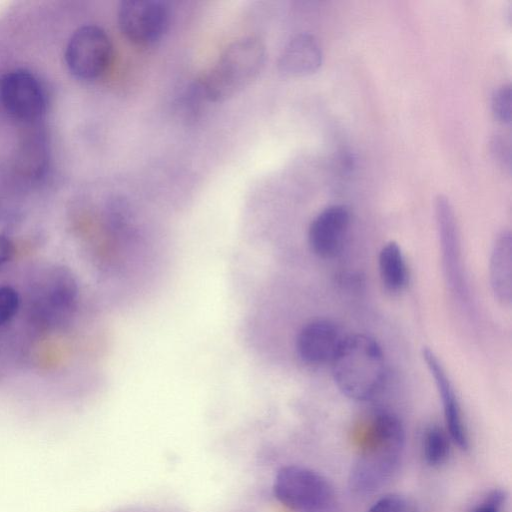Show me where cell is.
Segmentation results:
<instances>
[{
    "mask_svg": "<svg viewBox=\"0 0 512 512\" xmlns=\"http://www.w3.org/2000/svg\"><path fill=\"white\" fill-rule=\"evenodd\" d=\"M435 217L447 284L452 293L460 299H464L467 290L462 266L459 229L453 206L444 195H439L435 200Z\"/></svg>",
    "mask_w": 512,
    "mask_h": 512,
    "instance_id": "ba28073f",
    "label": "cell"
},
{
    "mask_svg": "<svg viewBox=\"0 0 512 512\" xmlns=\"http://www.w3.org/2000/svg\"><path fill=\"white\" fill-rule=\"evenodd\" d=\"M274 495L294 512H325L333 503L334 492L325 477L298 466L282 467L274 481Z\"/></svg>",
    "mask_w": 512,
    "mask_h": 512,
    "instance_id": "277c9868",
    "label": "cell"
},
{
    "mask_svg": "<svg viewBox=\"0 0 512 512\" xmlns=\"http://www.w3.org/2000/svg\"><path fill=\"white\" fill-rule=\"evenodd\" d=\"M492 113L502 124L511 122V87L509 84L498 87L491 98Z\"/></svg>",
    "mask_w": 512,
    "mask_h": 512,
    "instance_id": "2e32d148",
    "label": "cell"
},
{
    "mask_svg": "<svg viewBox=\"0 0 512 512\" xmlns=\"http://www.w3.org/2000/svg\"><path fill=\"white\" fill-rule=\"evenodd\" d=\"M170 22V7L160 0H125L118 9L121 32L137 45L158 42L168 31Z\"/></svg>",
    "mask_w": 512,
    "mask_h": 512,
    "instance_id": "8992f818",
    "label": "cell"
},
{
    "mask_svg": "<svg viewBox=\"0 0 512 512\" xmlns=\"http://www.w3.org/2000/svg\"><path fill=\"white\" fill-rule=\"evenodd\" d=\"M345 335L338 325L327 319L310 321L299 331L296 350L306 363L319 365L332 362Z\"/></svg>",
    "mask_w": 512,
    "mask_h": 512,
    "instance_id": "30bf717a",
    "label": "cell"
},
{
    "mask_svg": "<svg viewBox=\"0 0 512 512\" xmlns=\"http://www.w3.org/2000/svg\"><path fill=\"white\" fill-rule=\"evenodd\" d=\"M112 52L111 40L101 27L84 25L77 28L68 39L64 59L74 77L91 81L107 70Z\"/></svg>",
    "mask_w": 512,
    "mask_h": 512,
    "instance_id": "5b68a950",
    "label": "cell"
},
{
    "mask_svg": "<svg viewBox=\"0 0 512 512\" xmlns=\"http://www.w3.org/2000/svg\"><path fill=\"white\" fill-rule=\"evenodd\" d=\"M489 277L495 298L503 305L512 299V238L508 230L494 240L489 263Z\"/></svg>",
    "mask_w": 512,
    "mask_h": 512,
    "instance_id": "4fadbf2b",
    "label": "cell"
},
{
    "mask_svg": "<svg viewBox=\"0 0 512 512\" xmlns=\"http://www.w3.org/2000/svg\"><path fill=\"white\" fill-rule=\"evenodd\" d=\"M404 442L405 431L401 420L392 412L377 411L350 472L351 490L366 495L385 485L398 468Z\"/></svg>",
    "mask_w": 512,
    "mask_h": 512,
    "instance_id": "6da1fadb",
    "label": "cell"
},
{
    "mask_svg": "<svg viewBox=\"0 0 512 512\" xmlns=\"http://www.w3.org/2000/svg\"><path fill=\"white\" fill-rule=\"evenodd\" d=\"M338 389L347 397L366 401L382 389L387 377V365L379 343L369 335L346 336L331 362Z\"/></svg>",
    "mask_w": 512,
    "mask_h": 512,
    "instance_id": "7a4b0ae2",
    "label": "cell"
},
{
    "mask_svg": "<svg viewBox=\"0 0 512 512\" xmlns=\"http://www.w3.org/2000/svg\"><path fill=\"white\" fill-rule=\"evenodd\" d=\"M422 357L441 399L447 433L461 449H466L469 445L468 433L454 386L433 350L424 348Z\"/></svg>",
    "mask_w": 512,
    "mask_h": 512,
    "instance_id": "8fae6325",
    "label": "cell"
},
{
    "mask_svg": "<svg viewBox=\"0 0 512 512\" xmlns=\"http://www.w3.org/2000/svg\"><path fill=\"white\" fill-rule=\"evenodd\" d=\"M14 251L13 242L6 236L0 235V267L13 257Z\"/></svg>",
    "mask_w": 512,
    "mask_h": 512,
    "instance_id": "44dd1931",
    "label": "cell"
},
{
    "mask_svg": "<svg viewBox=\"0 0 512 512\" xmlns=\"http://www.w3.org/2000/svg\"><path fill=\"white\" fill-rule=\"evenodd\" d=\"M378 270L381 282L387 290L399 292L407 285V263L397 242L389 241L383 245L378 255Z\"/></svg>",
    "mask_w": 512,
    "mask_h": 512,
    "instance_id": "5bb4252c",
    "label": "cell"
},
{
    "mask_svg": "<svg viewBox=\"0 0 512 512\" xmlns=\"http://www.w3.org/2000/svg\"><path fill=\"white\" fill-rule=\"evenodd\" d=\"M505 503V493L501 490H494L472 512H504Z\"/></svg>",
    "mask_w": 512,
    "mask_h": 512,
    "instance_id": "d6986e66",
    "label": "cell"
},
{
    "mask_svg": "<svg viewBox=\"0 0 512 512\" xmlns=\"http://www.w3.org/2000/svg\"><path fill=\"white\" fill-rule=\"evenodd\" d=\"M20 299L17 291L10 286H0V326L5 325L17 314Z\"/></svg>",
    "mask_w": 512,
    "mask_h": 512,
    "instance_id": "ac0fdd59",
    "label": "cell"
},
{
    "mask_svg": "<svg viewBox=\"0 0 512 512\" xmlns=\"http://www.w3.org/2000/svg\"><path fill=\"white\" fill-rule=\"evenodd\" d=\"M492 153L497 161L510 167V149L501 138L492 143Z\"/></svg>",
    "mask_w": 512,
    "mask_h": 512,
    "instance_id": "ffe728a7",
    "label": "cell"
},
{
    "mask_svg": "<svg viewBox=\"0 0 512 512\" xmlns=\"http://www.w3.org/2000/svg\"><path fill=\"white\" fill-rule=\"evenodd\" d=\"M450 437L437 425H430L424 431L422 452L425 462L430 466L444 464L450 454Z\"/></svg>",
    "mask_w": 512,
    "mask_h": 512,
    "instance_id": "9a60e30c",
    "label": "cell"
},
{
    "mask_svg": "<svg viewBox=\"0 0 512 512\" xmlns=\"http://www.w3.org/2000/svg\"><path fill=\"white\" fill-rule=\"evenodd\" d=\"M367 512H417L414 503L399 494H387L373 503Z\"/></svg>",
    "mask_w": 512,
    "mask_h": 512,
    "instance_id": "e0dca14e",
    "label": "cell"
},
{
    "mask_svg": "<svg viewBox=\"0 0 512 512\" xmlns=\"http://www.w3.org/2000/svg\"><path fill=\"white\" fill-rule=\"evenodd\" d=\"M350 225L349 210L333 205L322 210L310 223L308 242L314 254L332 258L342 249Z\"/></svg>",
    "mask_w": 512,
    "mask_h": 512,
    "instance_id": "9c48e42d",
    "label": "cell"
},
{
    "mask_svg": "<svg viewBox=\"0 0 512 512\" xmlns=\"http://www.w3.org/2000/svg\"><path fill=\"white\" fill-rule=\"evenodd\" d=\"M46 105L45 88L31 71L18 68L0 77V106L11 117L34 120L45 112Z\"/></svg>",
    "mask_w": 512,
    "mask_h": 512,
    "instance_id": "52a82bcc",
    "label": "cell"
},
{
    "mask_svg": "<svg viewBox=\"0 0 512 512\" xmlns=\"http://www.w3.org/2000/svg\"><path fill=\"white\" fill-rule=\"evenodd\" d=\"M265 58V46L260 40L251 37L237 40L225 49L210 71L195 84L205 101H225L259 75Z\"/></svg>",
    "mask_w": 512,
    "mask_h": 512,
    "instance_id": "3957f363",
    "label": "cell"
},
{
    "mask_svg": "<svg viewBox=\"0 0 512 512\" xmlns=\"http://www.w3.org/2000/svg\"><path fill=\"white\" fill-rule=\"evenodd\" d=\"M322 58L317 39L302 33L286 44L278 60V69L287 77H303L316 72L321 66Z\"/></svg>",
    "mask_w": 512,
    "mask_h": 512,
    "instance_id": "7c38bea8",
    "label": "cell"
}]
</instances>
